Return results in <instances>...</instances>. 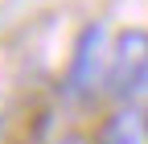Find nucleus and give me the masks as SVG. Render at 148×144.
Segmentation results:
<instances>
[{
  "mask_svg": "<svg viewBox=\"0 0 148 144\" xmlns=\"http://www.w3.org/2000/svg\"><path fill=\"white\" fill-rule=\"evenodd\" d=\"M144 86H148V29H123L111 37L107 95L115 103H136Z\"/></svg>",
  "mask_w": 148,
  "mask_h": 144,
  "instance_id": "nucleus-2",
  "label": "nucleus"
},
{
  "mask_svg": "<svg viewBox=\"0 0 148 144\" xmlns=\"http://www.w3.org/2000/svg\"><path fill=\"white\" fill-rule=\"evenodd\" d=\"M107 66H111V29L103 21H90L74 41L70 66H66V95L90 103L95 95H107Z\"/></svg>",
  "mask_w": 148,
  "mask_h": 144,
  "instance_id": "nucleus-1",
  "label": "nucleus"
},
{
  "mask_svg": "<svg viewBox=\"0 0 148 144\" xmlns=\"http://www.w3.org/2000/svg\"><path fill=\"white\" fill-rule=\"evenodd\" d=\"M99 144H148V111L136 103H119L107 115Z\"/></svg>",
  "mask_w": 148,
  "mask_h": 144,
  "instance_id": "nucleus-3",
  "label": "nucleus"
}]
</instances>
